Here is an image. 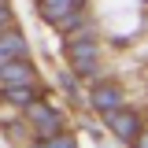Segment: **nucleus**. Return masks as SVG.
<instances>
[{
  "label": "nucleus",
  "instance_id": "f257e3e1",
  "mask_svg": "<svg viewBox=\"0 0 148 148\" xmlns=\"http://www.w3.org/2000/svg\"><path fill=\"white\" fill-rule=\"evenodd\" d=\"M26 119L34 122L37 137H52V133H63V115L48 104V100H37V104H30L26 108Z\"/></svg>",
  "mask_w": 148,
  "mask_h": 148
},
{
  "label": "nucleus",
  "instance_id": "f03ea898",
  "mask_svg": "<svg viewBox=\"0 0 148 148\" xmlns=\"http://www.w3.org/2000/svg\"><path fill=\"white\" fill-rule=\"evenodd\" d=\"M89 104L100 115H108V111H119L126 108V92H122V85H115V82H96L89 92Z\"/></svg>",
  "mask_w": 148,
  "mask_h": 148
},
{
  "label": "nucleus",
  "instance_id": "7ed1b4c3",
  "mask_svg": "<svg viewBox=\"0 0 148 148\" xmlns=\"http://www.w3.org/2000/svg\"><path fill=\"white\" fill-rule=\"evenodd\" d=\"M104 122L108 130L119 137V141H133V137H141V115L130 108H119V111H108L104 115Z\"/></svg>",
  "mask_w": 148,
  "mask_h": 148
},
{
  "label": "nucleus",
  "instance_id": "20e7f679",
  "mask_svg": "<svg viewBox=\"0 0 148 148\" xmlns=\"http://www.w3.org/2000/svg\"><path fill=\"white\" fill-rule=\"evenodd\" d=\"M45 85L37 82V85H4L0 89V100L4 104H11V108H30V104H37V100H45Z\"/></svg>",
  "mask_w": 148,
  "mask_h": 148
},
{
  "label": "nucleus",
  "instance_id": "39448f33",
  "mask_svg": "<svg viewBox=\"0 0 148 148\" xmlns=\"http://www.w3.org/2000/svg\"><path fill=\"white\" fill-rule=\"evenodd\" d=\"M4 85H37V71L30 59H15L0 67V89Z\"/></svg>",
  "mask_w": 148,
  "mask_h": 148
},
{
  "label": "nucleus",
  "instance_id": "423d86ee",
  "mask_svg": "<svg viewBox=\"0 0 148 148\" xmlns=\"http://www.w3.org/2000/svg\"><path fill=\"white\" fill-rule=\"evenodd\" d=\"M15 59H26V37L18 30H4L0 34V67L15 63Z\"/></svg>",
  "mask_w": 148,
  "mask_h": 148
},
{
  "label": "nucleus",
  "instance_id": "0eeeda50",
  "mask_svg": "<svg viewBox=\"0 0 148 148\" xmlns=\"http://www.w3.org/2000/svg\"><path fill=\"white\" fill-rule=\"evenodd\" d=\"M37 8H41V15H45V18L56 26L59 18L71 15V11H85V0H41Z\"/></svg>",
  "mask_w": 148,
  "mask_h": 148
},
{
  "label": "nucleus",
  "instance_id": "6e6552de",
  "mask_svg": "<svg viewBox=\"0 0 148 148\" xmlns=\"http://www.w3.org/2000/svg\"><path fill=\"white\" fill-rule=\"evenodd\" d=\"M71 74L74 78H100V59H71Z\"/></svg>",
  "mask_w": 148,
  "mask_h": 148
},
{
  "label": "nucleus",
  "instance_id": "1a4fd4ad",
  "mask_svg": "<svg viewBox=\"0 0 148 148\" xmlns=\"http://www.w3.org/2000/svg\"><path fill=\"white\" fill-rule=\"evenodd\" d=\"M30 148H78V141L71 133H52V137H37Z\"/></svg>",
  "mask_w": 148,
  "mask_h": 148
},
{
  "label": "nucleus",
  "instance_id": "9d476101",
  "mask_svg": "<svg viewBox=\"0 0 148 148\" xmlns=\"http://www.w3.org/2000/svg\"><path fill=\"white\" fill-rule=\"evenodd\" d=\"M67 56L71 59H96V41H82V45H67Z\"/></svg>",
  "mask_w": 148,
  "mask_h": 148
},
{
  "label": "nucleus",
  "instance_id": "9b49d317",
  "mask_svg": "<svg viewBox=\"0 0 148 148\" xmlns=\"http://www.w3.org/2000/svg\"><path fill=\"white\" fill-rule=\"evenodd\" d=\"M82 41H96V30H92V26H78V30H71V34L63 37V48H67V45H82Z\"/></svg>",
  "mask_w": 148,
  "mask_h": 148
},
{
  "label": "nucleus",
  "instance_id": "f8f14e48",
  "mask_svg": "<svg viewBox=\"0 0 148 148\" xmlns=\"http://www.w3.org/2000/svg\"><path fill=\"white\" fill-rule=\"evenodd\" d=\"M82 18H85V11H71V15L59 18L56 26H59V30H71V26H82Z\"/></svg>",
  "mask_w": 148,
  "mask_h": 148
},
{
  "label": "nucleus",
  "instance_id": "ddd939ff",
  "mask_svg": "<svg viewBox=\"0 0 148 148\" xmlns=\"http://www.w3.org/2000/svg\"><path fill=\"white\" fill-rule=\"evenodd\" d=\"M4 26L11 30V8H8V0H0V34H4Z\"/></svg>",
  "mask_w": 148,
  "mask_h": 148
}]
</instances>
